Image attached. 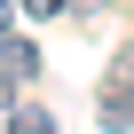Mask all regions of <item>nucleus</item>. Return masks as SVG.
Masks as SVG:
<instances>
[{"label":"nucleus","instance_id":"obj_1","mask_svg":"<svg viewBox=\"0 0 134 134\" xmlns=\"http://www.w3.org/2000/svg\"><path fill=\"white\" fill-rule=\"evenodd\" d=\"M0 79H8V87H16V79H40V47L0 32Z\"/></svg>","mask_w":134,"mask_h":134},{"label":"nucleus","instance_id":"obj_2","mask_svg":"<svg viewBox=\"0 0 134 134\" xmlns=\"http://www.w3.org/2000/svg\"><path fill=\"white\" fill-rule=\"evenodd\" d=\"M8 134H55V118H47L40 103H16V110H8Z\"/></svg>","mask_w":134,"mask_h":134},{"label":"nucleus","instance_id":"obj_3","mask_svg":"<svg viewBox=\"0 0 134 134\" xmlns=\"http://www.w3.org/2000/svg\"><path fill=\"white\" fill-rule=\"evenodd\" d=\"M110 87H118V95H134V40L110 55Z\"/></svg>","mask_w":134,"mask_h":134},{"label":"nucleus","instance_id":"obj_4","mask_svg":"<svg viewBox=\"0 0 134 134\" xmlns=\"http://www.w3.org/2000/svg\"><path fill=\"white\" fill-rule=\"evenodd\" d=\"M16 8H24V16H55L63 0H16Z\"/></svg>","mask_w":134,"mask_h":134},{"label":"nucleus","instance_id":"obj_5","mask_svg":"<svg viewBox=\"0 0 134 134\" xmlns=\"http://www.w3.org/2000/svg\"><path fill=\"white\" fill-rule=\"evenodd\" d=\"M0 32H8V8H0Z\"/></svg>","mask_w":134,"mask_h":134},{"label":"nucleus","instance_id":"obj_6","mask_svg":"<svg viewBox=\"0 0 134 134\" xmlns=\"http://www.w3.org/2000/svg\"><path fill=\"white\" fill-rule=\"evenodd\" d=\"M0 95H8V79H0Z\"/></svg>","mask_w":134,"mask_h":134}]
</instances>
